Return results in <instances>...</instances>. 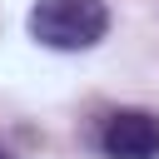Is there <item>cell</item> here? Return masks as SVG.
Instances as JSON below:
<instances>
[{"instance_id":"cell-1","label":"cell","mask_w":159,"mask_h":159,"mask_svg":"<svg viewBox=\"0 0 159 159\" xmlns=\"http://www.w3.org/2000/svg\"><path fill=\"white\" fill-rule=\"evenodd\" d=\"M109 30L104 0H35L30 5V35L45 50H89Z\"/></svg>"},{"instance_id":"cell-2","label":"cell","mask_w":159,"mask_h":159,"mask_svg":"<svg viewBox=\"0 0 159 159\" xmlns=\"http://www.w3.org/2000/svg\"><path fill=\"white\" fill-rule=\"evenodd\" d=\"M104 159H159V114L149 109H114L99 129Z\"/></svg>"},{"instance_id":"cell-3","label":"cell","mask_w":159,"mask_h":159,"mask_svg":"<svg viewBox=\"0 0 159 159\" xmlns=\"http://www.w3.org/2000/svg\"><path fill=\"white\" fill-rule=\"evenodd\" d=\"M0 159H15V154H10V149H5V144H0Z\"/></svg>"}]
</instances>
